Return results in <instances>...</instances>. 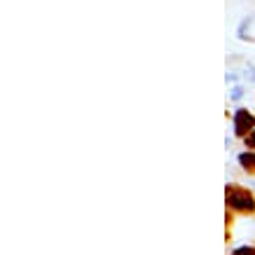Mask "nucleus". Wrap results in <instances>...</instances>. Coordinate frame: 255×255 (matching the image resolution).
I'll list each match as a JSON object with an SVG mask.
<instances>
[{
	"instance_id": "nucleus-5",
	"label": "nucleus",
	"mask_w": 255,
	"mask_h": 255,
	"mask_svg": "<svg viewBox=\"0 0 255 255\" xmlns=\"http://www.w3.org/2000/svg\"><path fill=\"white\" fill-rule=\"evenodd\" d=\"M244 145H246L248 150H255V131H251L246 138H244Z\"/></svg>"
},
{
	"instance_id": "nucleus-1",
	"label": "nucleus",
	"mask_w": 255,
	"mask_h": 255,
	"mask_svg": "<svg viewBox=\"0 0 255 255\" xmlns=\"http://www.w3.org/2000/svg\"><path fill=\"white\" fill-rule=\"evenodd\" d=\"M225 204L227 211H232L237 216H253L255 213V194L244 185L230 183L225 187Z\"/></svg>"
},
{
	"instance_id": "nucleus-2",
	"label": "nucleus",
	"mask_w": 255,
	"mask_h": 255,
	"mask_svg": "<svg viewBox=\"0 0 255 255\" xmlns=\"http://www.w3.org/2000/svg\"><path fill=\"white\" fill-rule=\"evenodd\" d=\"M251 131H255V115L246 108H239L234 113V133L244 140Z\"/></svg>"
},
{
	"instance_id": "nucleus-3",
	"label": "nucleus",
	"mask_w": 255,
	"mask_h": 255,
	"mask_svg": "<svg viewBox=\"0 0 255 255\" xmlns=\"http://www.w3.org/2000/svg\"><path fill=\"white\" fill-rule=\"evenodd\" d=\"M239 166L248 173H255V150H246V152H239Z\"/></svg>"
},
{
	"instance_id": "nucleus-4",
	"label": "nucleus",
	"mask_w": 255,
	"mask_h": 255,
	"mask_svg": "<svg viewBox=\"0 0 255 255\" xmlns=\"http://www.w3.org/2000/svg\"><path fill=\"white\" fill-rule=\"evenodd\" d=\"M230 255H255V246H237Z\"/></svg>"
}]
</instances>
